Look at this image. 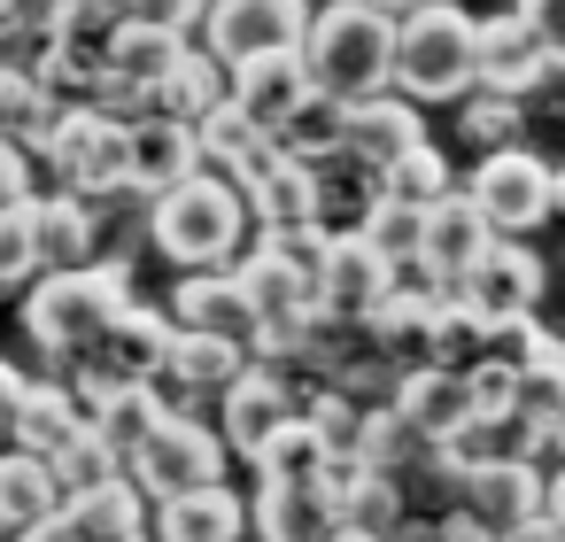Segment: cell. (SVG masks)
<instances>
[{"mask_svg":"<svg viewBox=\"0 0 565 542\" xmlns=\"http://www.w3.org/2000/svg\"><path fill=\"white\" fill-rule=\"evenodd\" d=\"M125 310H132V264L125 256H102L86 272H47L40 287H24V333L55 364H86L117 333Z\"/></svg>","mask_w":565,"mask_h":542,"instance_id":"1","label":"cell"},{"mask_svg":"<svg viewBox=\"0 0 565 542\" xmlns=\"http://www.w3.org/2000/svg\"><path fill=\"white\" fill-rule=\"evenodd\" d=\"M241 233H256L248 194L225 187V179H210V171L148 202V241L179 272H233L241 264Z\"/></svg>","mask_w":565,"mask_h":542,"instance_id":"2","label":"cell"},{"mask_svg":"<svg viewBox=\"0 0 565 542\" xmlns=\"http://www.w3.org/2000/svg\"><path fill=\"white\" fill-rule=\"evenodd\" d=\"M302 55H310L318 94H333L349 109L395 94V17L364 9V0H326L310 40H302Z\"/></svg>","mask_w":565,"mask_h":542,"instance_id":"3","label":"cell"},{"mask_svg":"<svg viewBox=\"0 0 565 542\" xmlns=\"http://www.w3.org/2000/svg\"><path fill=\"white\" fill-rule=\"evenodd\" d=\"M395 94L434 109V102H472L480 94V17H465L457 0L395 24Z\"/></svg>","mask_w":565,"mask_h":542,"instance_id":"4","label":"cell"},{"mask_svg":"<svg viewBox=\"0 0 565 542\" xmlns=\"http://www.w3.org/2000/svg\"><path fill=\"white\" fill-rule=\"evenodd\" d=\"M225 434L217 418H163L140 449H132V480L148 503H171V496H194V488H225Z\"/></svg>","mask_w":565,"mask_h":542,"instance_id":"5","label":"cell"},{"mask_svg":"<svg viewBox=\"0 0 565 542\" xmlns=\"http://www.w3.org/2000/svg\"><path fill=\"white\" fill-rule=\"evenodd\" d=\"M310 24H318L310 0H217L210 24H202V47L225 71H241L256 55H295L310 40Z\"/></svg>","mask_w":565,"mask_h":542,"instance_id":"6","label":"cell"},{"mask_svg":"<svg viewBox=\"0 0 565 542\" xmlns=\"http://www.w3.org/2000/svg\"><path fill=\"white\" fill-rule=\"evenodd\" d=\"M465 194L480 202V217L511 241V233H534L542 217H557V171L526 148H503V156H480V171L465 179Z\"/></svg>","mask_w":565,"mask_h":542,"instance_id":"7","label":"cell"},{"mask_svg":"<svg viewBox=\"0 0 565 542\" xmlns=\"http://www.w3.org/2000/svg\"><path fill=\"white\" fill-rule=\"evenodd\" d=\"M295 418H302V395H295V380H287L279 364H248V380H233V387L217 395V434H225V449L248 457V465H256Z\"/></svg>","mask_w":565,"mask_h":542,"instance_id":"8","label":"cell"},{"mask_svg":"<svg viewBox=\"0 0 565 542\" xmlns=\"http://www.w3.org/2000/svg\"><path fill=\"white\" fill-rule=\"evenodd\" d=\"M457 302H472L495 333H519L534 318V302H542V256L526 241H503L495 233V248L472 264V279L457 287Z\"/></svg>","mask_w":565,"mask_h":542,"instance_id":"9","label":"cell"},{"mask_svg":"<svg viewBox=\"0 0 565 542\" xmlns=\"http://www.w3.org/2000/svg\"><path fill=\"white\" fill-rule=\"evenodd\" d=\"M387 295H395V264H387L364 233H341L333 256H326V279H318V310H326L333 326H356V333H364V318H372Z\"/></svg>","mask_w":565,"mask_h":542,"instance_id":"10","label":"cell"},{"mask_svg":"<svg viewBox=\"0 0 565 542\" xmlns=\"http://www.w3.org/2000/svg\"><path fill=\"white\" fill-rule=\"evenodd\" d=\"M550 47L534 40V24L519 9L503 17H480V94H503V102H526L542 78H550Z\"/></svg>","mask_w":565,"mask_h":542,"instance_id":"11","label":"cell"},{"mask_svg":"<svg viewBox=\"0 0 565 542\" xmlns=\"http://www.w3.org/2000/svg\"><path fill=\"white\" fill-rule=\"evenodd\" d=\"M310 94H318V78H310V55H302V47H295V55H256V63L233 71V109H241L248 125H264L271 140L287 132V117H295Z\"/></svg>","mask_w":565,"mask_h":542,"instance_id":"12","label":"cell"},{"mask_svg":"<svg viewBox=\"0 0 565 542\" xmlns=\"http://www.w3.org/2000/svg\"><path fill=\"white\" fill-rule=\"evenodd\" d=\"M465 511H472L488 534H511V527H526V519H550V465H534V457L480 465L472 488H465Z\"/></svg>","mask_w":565,"mask_h":542,"instance_id":"13","label":"cell"},{"mask_svg":"<svg viewBox=\"0 0 565 542\" xmlns=\"http://www.w3.org/2000/svg\"><path fill=\"white\" fill-rule=\"evenodd\" d=\"M63 511H71V488H63V472H55L47 457L0 449V534L24 542L32 527H47V519H63Z\"/></svg>","mask_w":565,"mask_h":542,"instance_id":"14","label":"cell"},{"mask_svg":"<svg viewBox=\"0 0 565 542\" xmlns=\"http://www.w3.org/2000/svg\"><path fill=\"white\" fill-rule=\"evenodd\" d=\"M241 194H248L256 241H279V233H302V225H326V217H318V171L295 163V156H271Z\"/></svg>","mask_w":565,"mask_h":542,"instance_id":"15","label":"cell"},{"mask_svg":"<svg viewBox=\"0 0 565 542\" xmlns=\"http://www.w3.org/2000/svg\"><path fill=\"white\" fill-rule=\"evenodd\" d=\"M488 248H495V225L480 217V202H472L465 187H457L449 202L426 210V264H434V279H441L449 295L472 279V264H480Z\"/></svg>","mask_w":565,"mask_h":542,"instance_id":"16","label":"cell"},{"mask_svg":"<svg viewBox=\"0 0 565 542\" xmlns=\"http://www.w3.org/2000/svg\"><path fill=\"white\" fill-rule=\"evenodd\" d=\"M186 179H202V132L179 125V117L132 125V194L156 202V194H171V187H186Z\"/></svg>","mask_w":565,"mask_h":542,"instance_id":"17","label":"cell"},{"mask_svg":"<svg viewBox=\"0 0 565 542\" xmlns=\"http://www.w3.org/2000/svg\"><path fill=\"white\" fill-rule=\"evenodd\" d=\"M171 326L179 333H225V341H248L256 349V318H248V295H241L233 272H179Z\"/></svg>","mask_w":565,"mask_h":542,"instance_id":"18","label":"cell"},{"mask_svg":"<svg viewBox=\"0 0 565 542\" xmlns=\"http://www.w3.org/2000/svg\"><path fill=\"white\" fill-rule=\"evenodd\" d=\"M94 434V411H86V395L71 387V380H32V395H24V418H17V442L9 449H32V457H71L78 442Z\"/></svg>","mask_w":565,"mask_h":542,"instance_id":"19","label":"cell"},{"mask_svg":"<svg viewBox=\"0 0 565 542\" xmlns=\"http://www.w3.org/2000/svg\"><path fill=\"white\" fill-rule=\"evenodd\" d=\"M395 411H403L426 442H457V434L472 426V380L449 372V364H418V372H403Z\"/></svg>","mask_w":565,"mask_h":542,"instance_id":"20","label":"cell"},{"mask_svg":"<svg viewBox=\"0 0 565 542\" xmlns=\"http://www.w3.org/2000/svg\"><path fill=\"white\" fill-rule=\"evenodd\" d=\"M32 225H40V256H47V272H86V264H102L109 248H102V210L94 202H78V194H40L32 202Z\"/></svg>","mask_w":565,"mask_h":542,"instance_id":"21","label":"cell"},{"mask_svg":"<svg viewBox=\"0 0 565 542\" xmlns=\"http://www.w3.org/2000/svg\"><path fill=\"white\" fill-rule=\"evenodd\" d=\"M426 148V117H418V102H403V94H380V102H364L356 117H349V156H364L380 179L403 163V156H418Z\"/></svg>","mask_w":565,"mask_h":542,"instance_id":"22","label":"cell"},{"mask_svg":"<svg viewBox=\"0 0 565 542\" xmlns=\"http://www.w3.org/2000/svg\"><path fill=\"white\" fill-rule=\"evenodd\" d=\"M248 527H256V542H326V534L341 527V511H333V496H326V488L264 480V488H256V503H248Z\"/></svg>","mask_w":565,"mask_h":542,"instance_id":"23","label":"cell"},{"mask_svg":"<svg viewBox=\"0 0 565 542\" xmlns=\"http://www.w3.org/2000/svg\"><path fill=\"white\" fill-rule=\"evenodd\" d=\"M194 132H202V171H210V179H225V187H248V179L279 156V140H271L264 125H248L233 102H225L217 117H202Z\"/></svg>","mask_w":565,"mask_h":542,"instance_id":"24","label":"cell"},{"mask_svg":"<svg viewBox=\"0 0 565 542\" xmlns=\"http://www.w3.org/2000/svg\"><path fill=\"white\" fill-rule=\"evenodd\" d=\"M449 302V295H441ZM441 302H418V295H387L372 318H364V341L395 364V372H418V364H434V318H441Z\"/></svg>","mask_w":565,"mask_h":542,"instance_id":"25","label":"cell"},{"mask_svg":"<svg viewBox=\"0 0 565 542\" xmlns=\"http://www.w3.org/2000/svg\"><path fill=\"white\" fill-rule=\"evenodd\" d=\"M248 534V503L233 488H194L156 503V542H241Z\"/></svg>","mask_w":565,"mask_h":542,"instance_id":"26","label":"cell"},{"mask_svg":"<svg viewBox=\"0 0 565 542\" xmlns=\"http://www.w3.org/2000/svg\"><path fill=\"white\" fill-rule=\"evenodd\" d=\"M310 171H318V217L333 233H364V217L387 202V179L364 156H333V163H310Z\"/></svg>","mask_w":565,"mask_h":542,"instance_id":"27","label":"cell"},{"mask_svg":"<svg viewBox=\"0 0 565 542\" xmlns=\"http://www.w3.org/2000/svg\"><path fill=\"white\" fill-rule=\"evenodd\" d=\"M225 102H233V71H225L202 40H194V55L163 78V94H156V109H163V117H179V125H202V117H217Z\"/></svg>","mask_w":565,"mask_h":542,"instance_id":"28","label":"cell"},{"mask_svg":"<svg viewBox=\"0 0 565 542\" xmlns=\"http://www.w3.org/2000/svg\"><path fill=\"white\" fill-rule=\"evenodd\" d=\"M186 55H194V40H186V32L125 24V40H117V78H125V86H140V94H163V78H171Z\"/></svg>","mask_w":565,"mask_h":542,"instance_id":"29","label":"cell"},{"mask_svg":"<svg viewBox=\"0 0 565 542\" xmlns=\"http://www.w3.org/2000/svg\"><path fill=\"white\" fill-rule=\"evenodd\" d=\"M349 102H333V94H310L295 117H287V132H279V156H295V163H333V156H349Z\"/></svg>","mask_w":565,"mask_h":542,"instance_id":"30","label":"cell"},{"mask_svg":"<svg viewBox=\"0 0 565 542\" xmlns=\"http://www.w3.org/2000/svg\"><path fill=\"white\" fill-rule=\"evenodd\" d=\"M326 465H333V457H326V442L310 434V418H295V426H287V434H279V442H271V449L256 457V480H287V488H318V480H326Z\"/></svg>","mask_w":565,"mask_h":542,"instance_id":"31","label":"cell"},{"mask_svg":"<svg viewBox=\"0 0 565 542\" xmlns=\"http://www.w3.org/2000/svg\"><path fill=\"white\" fill-rule=\"evenodd\" d=\"M364 241H372V248H380L387 264H418V256H426V210H418V202H395V194H387V202H380V210L364 217Z\"/></svg>","mask_w":565,"mask_h":542,"instance_id":"32","label":"cell"},{"mask_svg":"<svg viewBox=\"0 0 565 542\" xmlns=\"http://www.w3.org/2000/svg\"><path fill=\"white\" fill-rule=\"evenodd\" d=\"M40 279H47V256H40L32 202L24 210H0V287H40Z\"/></svg>","mask_w":565,"mask_h":542,"instance_id":"33","label":"cell"},{"mask_svg":"<svg viewBox=\"0 0 565 542\" xmlns=\"http://www.w3.org/2000/svg\"><path fill=\"white\" fill-rule=\"evenodd\" d=\"M457 132H465L480 156H503V148H519L526 117H519V102H503V94H472L465 117H457Z\"/></svg>","mask_w":565,"mask_h":542,"instance_id":"34","label":"cell"},{"mask_svg":"<svg viewBox=\"0 0 565 542\" xmlns=\"http://www.w3.org/2000/svg\"><path fill=\"white\" fill-rule=\"evenodd\" d=\"M387 194H395V202H418V210H434V202H449V194H457V179H449L441 148L426 140L418 156H403V163L387 171Z\"/></svg>","mask_w":565,"mask_h":542,"instance_id":"35","label":"cell"},{"mask_svg":"<svg viewBox=\"0 0 565 542\" xmlns=\"http://www.w3.org/2000/svg\"><path fill=\"white\" fill-rule=\"evenodd\" d=\"M55 472H63V488H71V496H94V488H117L132 465H125V457L102 442V426H94V434H86L71 457H55Z\"/></svg>","mask_w":565,"mask_h":542,"instance_id":"36","label":"cell"},{"mask_svg":"<svg viewBox=\"0 0 565 542\" xmlns=\"http://www.w3.org/2000/svg\"><path fill=\"white\" fill-rule=\"evenodd\" d=\"M40 194H47V179H40L32 148L0 140V210H24V202H40Z\"/></svg>","mask_w":565,"mask_h":542,"instance_id":"37","label":"cell"},{"mask_svg":"<svg viewBox=\"0 0 565 542\" xmlns=\"http://www.w3.org/2000/svg\"><path fill=\"white\" fill-rule=\"evenodd\" d=\"M210 9H217V0H132V24H163V32H186V40H202Z\"/></svg>","mask_w":565,"mask_h":542,"instance_id":"38","label":"cell"},{"mask_svg":"<svg viewBox=\"0 0 565 542\" xmlns=\"http://www.w3.org/2000/svg\"><path fill=\"white\" fill-rule=\"evenodd\" d=\"M511 9L534 24V40H542V47H550V63L565 71V0H511Z\"/></svg>","mask_w":565,"mask_h":542,"instance_id":"39","label":"cell"},{"mask_svg":"<svg viewBox=\"0 0 565 542\" xmlns=\"http://www.w3.org/2000/svg\"><path fill=\"white\" fill-rule=\"evenodd\" d=\"M24 395H32V380L0 357V442H17V418H24Z\"/></svg>","mask_w":565,"mask_h":542,"instance_id":"40","label":"cell"},{"mask_svg":"<svg viewBox=\"0 0 565 542\" xmlns=\"http://www.w3.org/2000/svg\"><path fill=\"white\" fill-rule=\"evenodd\" d=\"M434 527H441V542H495V534H488V527H480V519H472L465 503H457V511H441Z\"/></svg>","mask_w":565,"mask_h":542,"instance_id":"41","label":"cell"},{"mask_svg":"<svg viewBox=\"0 0 565 542\" xmlns=\"http://www.w3.org/2000/svg\"><path fill=\"white\" fill-rule=\"evenodd\" d=\"M17 40H32V9L24 0H0V47H17Z\"/></svg>","mask_w":565,"mask_h":542,"instance_id":"42","label":"cell"},{"mask_svg":"<svg viewBox=\"0 0 565 542\" xmlns=\"http://www.w3.org/2000/svg\"><path fill=\"white\" fill-rule=\"evenodd\" d=\"M495 542H565V527H557V519H526V527H511V534H495Z\"/></svg>","mask_w":565,"mask_h":542,"instance_id":"43","label":"cell"},{"mask_svg":"<svg viewBox=\"0 0 565 542\" xmlns=\"http://www.w3.org/2000/svg\"><path fill=\"white\" fill-rule=\"evenodd\" d=\"M24 542H86V534H78V519H71V511H63V519H47V527H32V534H24Z\"/></svg>","mask_w":565,"mask_h":542,"instance_id":"44","label":"cell"},{"mask_svg":"<svg viewBox=\"0 0 565 542\" xmlns=\"http://www.w3.org/2000/svg\"><path fill=\"white\" fill-rule=\"evenodd\" d=\"M364 9H380V17H395V24H403V17H418V9H434V0H364Z\"/></svg>","mask_w":565,"mask_h":542,"instance_id":"45","label":"cell"},{"mask_svg":"<svg viewBox=\"0 0 565 542\" xmlns=\"http://www.w3.org/2000/svg\"><path fill=\"white\" fill-rule=\"evenodd\" d=\"M550 519H557V527H565V465H557V472H550Z\"/></svg>","mask_w":565,"mask_h":542,"instance_id":"46","label":"cell"},{"mask_svg":"<svg viewBox=\"0 0 565 542\" xmlns=\"http://www.w3.org/2000/svg\"><path fill=\"white\" fill-rule=\"evenodd\" d=\"M326 542H387V534H364V527H333Z\"/></svg>","mask_w":565,"mask_h":542,"instance_id":"47","label":"cell"},{"mask_svg":"<svg viewBox=\"0 0 565 542\" xmlns=\"http://www.w3.org/2000/svg\"><path fill=\"white\" fill-rule=\"evenodd\" d=\"M24 9H32V17H47V9H63V0H24Z\"/></svg>","mask_w":565,"mask_h":542,"instance_id":"48","label":"cell"},{"mask_svg":"<svg viewBox=\"0 0 565 542\" xmlns=\"http://www.w3.org/2000/svg\"><path fill=\"white\" fill-rule=\"evenodd\" d=\"M557 217H565V171H557Z\"/></svg>","mask_w":565,"mask_h":542,"instance_id":"49","label":"cell"},{"mask_svg":"<svg viewBox=\"0 0 565 542\" xmlns=\"http://www.w3.org/2000/svg\"><path fill=\"white\" fill-rule=\"evenodd\" d=\"M0 63H9V55H0Z\"/></svg>","mask_w":565,"mask_h":542,"instance_id":"50","label":"cell"}]
</instances>
